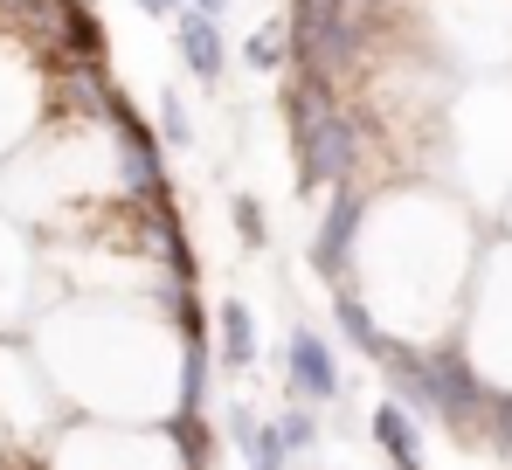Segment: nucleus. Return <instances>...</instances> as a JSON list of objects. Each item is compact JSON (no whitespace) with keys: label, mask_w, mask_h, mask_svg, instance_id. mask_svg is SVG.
I'll return each instance as SVG.
<instances>
[{"label":"nucleus","mask_w":512,"mask_h":470,"mask_svg":"<svg viewBox=\"0 0 512 470\" xmlns=\"http://www.w3.org/2000/svg\"><path fill=\"white\" fill-rule=\"evenodd\" d=\"M429 394H436V422H450V429H485V408H492V381L471 367V353H464V339L457 332H443V339H429Z\"/></svg>","instance_id":"2"},{"label":"nucleus","mask_w":512,"mask_h":470,"mask_svg":"<svg viewBox=\"0 0 512 470\" xmlns=\"http://www.w3.org/2000/svg\"><path fill=\"white\" fill-rule=\"evenodd\" d=\"M485 436H492L499 457H512V388L492 394V408H485Z\"/></svg>","instance_id":"16"},{"label":"nucleus","mask_w":512,"mask_h":470,"mask_svg":"<svg viewBox=\"0 0 512 470\" xmlns=\"http://www.w3.org/2000/svg\"><path fill=\"white\" fill-rule=\"evenodd\" d=\"M270 429L284 436V450H291V457H305V450L319 443V415H312V401H284V408L270 415Z\"/></svg>","instance_id":"12"},{"label":"nucleus","mask_w":512,"mask_h":470,"mask_svg":"<svg viewBox=\"0 0 512 470\" xmlns=\"http://www.w3.org/2000/svg\"><path fill=\"white\" fill-rule=\"evenodd\" d=\"M256 436H263V415H256V408H229V450H243V457H250Z\"/></svg>","instance_id":"17"},{"label":"nucleus","mask_w":512,"mask_h":470,"mask_svg":"<svg viewBox=\"0 0 512 470\" xmlns=\"http://www.w3.org/2000/svg\"><path fill=\"white\" fill-rule=\"evenodd\" d=\"M388 7H395V0H367V14H388Z\"/></svg>","instance_id":"20"},{"label":"nucleus","mask_w":512,"mask_h":470,"mask_svg":"<svg viewBox=\"0 0 512 470\" xmlns=\"http://www.w3.org/2000/svg\"><path fill=\"white\" fill-rule=\"evenodd\" d=\"M215 353H222L229 374H250L256 367V318H250L243 298H229V305L215 312Z\"/></svg>","instance_id":"10"},{"label":"nucleus","mask_w":512,"mask_h":470,"mask_svg":"<svg viewBox=\"0 0 512 470\" xmlns=\"http://www.w3.org/2000/svg\"><path fill=\"white\" fill-rule=\"evenodd\" d=\"M277 111H284V132L298 139V132H312L326 111H340V83L312 77V70H291V77H284V97H277Z\"/></svg>","instance_id":"7"},{"label":"nucleus","mask_w":512,"mask_h":470,"mask_svg":"<svg viewBox=\"0 0 512 470\" xmlns=\"http://www.w3.org/2000/svg\"><path fill=\"white\" fill-rule=\"evenodd\" d=\"M160 139L167 146H194V118H187V104L173 90H160Z\"/></svg>","instance_id":"15"},{"label":"nucleus","mask_w":512,"mask_h":470,"mask_svg":"<svg viewBox=\"0 0 512 470\" xmlns=\"http://www.w3.org/2000/svg\"><path fill=\"white\" fill-rule=\"evenodd\" d=\"M291 153H298V187H312V194H333V187H353L360 180V159H367V132H360V111H326L312 132H298L291 139Z\"/></svg>","instance_id":"1"},{"label":"nucleus","mask_w":512,"mask_h":470,"mask_svg":"<svg viewBox=\"0 0 512 470\" xmlns=\"http://www.w3.org/2000/svg\"><path fill=\"white\" fill-rule=\"evenodd\" d=\"M173 42H180L187 77L208 83V90H222V77H229V42H222V21H215V14L180 7V14H173Z\"/></svg>","instance_id":"6"},{"label":"nucleus","mask_w":512,"mask_h":470,"mask_svg":"<svg viewBox=\"0 0 512 470\" xmlns=\"http://www.w3.org/2000/svg\"><path fill=\"white\" fill-rule=\"evenodd\" d=\"M180 7H187V0H139V14H153V21H173Z\"/></svg>","instance_id":"18"},{"label":"nucleus","mask_w":512,"mask_h":470,"mask_svg":"<svg viewBox=\"0 0 512 470\" xmlns=\"http://www.w3.org/2000/svg\"><path fill=\"white\" fill-rule=\"evenodd\" d=\"M243 56H250V70L277 77V70L291 63V21H284V14H277V21H263L250 42H243Z\"/></svg>","instance_id":"11"},{"label":"nucleus","mask_w":512,"mask_h":470,"mask_svg":"<svg viewBox=\"0 0 512 470\" xmlns=\"http://www.w3.org/2000/svg\"><path fill=\"white\" fill-rule=\"evenodd\" d=\"M333 325H340V339L353 346V353H367V360H381V353H388V332H381L374 305L353 291V277H346V284H333Z\"/></svg>","instance_id":"9"},{"label":"nucleus","mask_w":512,"mask_h":470,"mask_svg":"<svg viewBox=\"0 0 512 470\" xmlns=\"http://www.w3.org/2000/svg\"><path fill=\"white\" fill-rule=\"evenodd\" d=\"M374 450L395 470H429L423 464V436H416V415L402 401H374Z\"/></svg>","instance_id":"8"},{"label":"nucleus","mask_w":512,"mask_h":470,"mask_svg":"<svg viewBox=\"0 0 512 470\" xmlns=\"http://www.w3.org/2000/svg\"><path fill=\"white\" fill-rule=\"evenodd\" d=\"M208 450H215V436H208V422H201V415H173V457H180V464H208Z\"/></svg>","instance_id":"13"},{"label":"nucleus","mask_w":512,"mask_h":470,"mask_svg":"<svg viewBox=\"0 0 512 470\" xmlns=\"http://www.w3.org/2000/svg\"><path fill=\"white\" fill-rule=\"evenodd\" d=\"M367 187L353 180V187H333V201H326V215H319V229H312V270L326 277V291L353 277V249H360V229H367Z\"/></svg>","instance_id":"3"},{"label":"nucleus","mask_w":512,"mask_h":470,"mask_svg":"<svg viewBox=\"0 0 512 470\" xmlns=\"http://www.w3.org/2000/svg\"><path fill=\"white\" fill-rule=\"evenodd\" d=\"M187 7H194V14H215V21L229 14V0H187Z\"/></svg>","instance_id":"19"},{"label":"nucleus","mask_w":512,"mask_h":470,"mask_svg":"<svg viewBox=\"0 0 512 470\" xmlns=\"http://www.w3.org/2000/svg\"><path fill=\"white\" fill-rule=\"evenodd\" d=\"M284 388H291V401H312V408H326V401L346 394L340 360H333V346L312 325H291L284 332Z\"/></svg>","instance_id":"4"},{"label":"nucleus","mask_w":512,"mask_h":470,"mask_svg":"<svg viewBox=\"0 0 512 470\" xmlns=\"http://www.w3.org/2000/svg\"><path fill=\"white\" fill-rule=\"evenodd\" d=\"M229 215H236V235H243L250 249L270 242V222H263V201H256V194H236V201H229Z\"/></svg>","instance_id":"14"},{"label":"nucleus","mask_w":512,"mask_h":470,"mask_svg":"<svg viewBox=\"0 0 512 470\" xmlns=\"http://www.w3.org/2000/svg\"><path fill=\"white\" fill-rule=\"evenodd\" d=\"M111 139H118V173H125V194L132 201H167V166H160V139L146 132V118L118 97L111 111Z\"/></svg>","instance_id":"5"}]
</instances>
